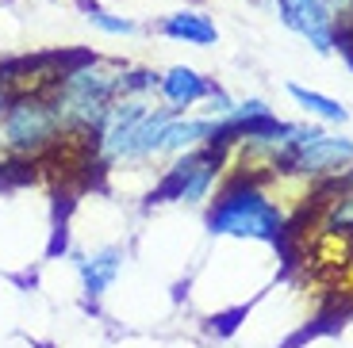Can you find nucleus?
I'll use <instances>...</instances> for the list:
<instances>
[{
    "label": "nucleus",
    "instance_id": "dca6fc26",
    "mask_svg": "<svg viewBox=\"0 0 353 348\" xmlns=\"http://www.w3.org/2000/svg\"><path fill=\"white\" fill-rule=\"evenodd\" d=\"M8 104H12V88L4 85V77H0V119H4V111H8Z\"/></svg>",
    "mask_w": 353,
    "mask_h": 348
},
{
    "label": "nucleus",
    "instance_id": "39448f33",
    "mask_svg": "<svg viewBox=\"0 0 353 348\" xmlns=\"http://www.w3.org/2000/svg\"><path fill=\"white\" fill-rule=\"evenodd\" d=\"M223 180V149L215 142L200 149L173 157V165L165 168L161 184L154 188V203H203L212 195V188Z\"/></svg>",
    "mask_w": 353,
    "mask_h": 348
},
{
    "label": "nucleus",
    "instance_id": "2eb2a0df",
    "mask_svg": "<svg viewBox=\"0 0 353 348\" xmlns=\"http://www.w3.org/2000/svg\"><path fill=\"white\" fill-rule=\"evenodd\" d=\"M158 77H161V73L142 69V65H123L119 96H154V92H158Z\"/></svg>",
    "mask_w": 353,
    "mask_h": 348
},
{
    "label": "nucleus",
    "instance_id": "ddd939ff",
    "mask_svg": "<svg viewBox=\"0 0 353 348\" xmlns=\"http://www.w3.org/2000/svg\"><path fill=\"white\" fill-rule=\"evenodd\" d=\"M81 12H85L88 23L97 27L100 35H108V39H127V35H134V31H139V23H134L131 16H119V12L100 8L97 0H81Z\"/></svg>",
    "mask_w": 353,
    "mask_h": 348
},
{
    "label": "nucleus",
    "instance_id": "423d86ee",
    "mask_svg": "<svg viewBox=\"0 0 353 348\" xmlns=\"http://www.w3.org/2000/svg\"><path fill=\"white\" fill-rule=\"evenodd\" d=\"M303 241V264L323 276L345 268L353 261V230L342 226H300Z\"/></svg>",
    "mask_w": 353,
    "mask_h": 348
},
{
    "label": "nucleus",
    "instance_id": "9b49d317",
    "mask_svg": "<svg viewBox=\"0 0 353 348\" xmlns=\"http://www.w3.org/2000/svg\"><path fill=\"white\" fill-rule=\"evenodd\" d=\"M119 268H123V249H115V245L88 252V257H77V276H81V287H85V295H88V298H100V295H104V291L115 283Z\"/></svg>",
    "mask_w": 353,
    "mask_h": 348
},
{
    "label": "nucleus",
    "instance_id": "f257e3e1",
    "mask_svg": "<svg viewBox=\"0 0 353 348\" xmlns=\"http://www.w3.org/2000/svg\"><path fill=\"white\" fill-rule=\"evenodd\" d=\"M119 77H123V65L112 58L65 61L62 77L46 92L54 111H58L62 134L92 138L100 131V122H104L108 107L119 100Z\"/></svg>",
    "mask_w": 353,
    "mask_h": 348
},
{
    "label": "nucleus",
    "instance_id": "1a4fd4ad",
    "mask_svg": "<svg viewBox=\"0 0 353 348\" xmlns=\"http://www.w3.org/2000/svg\"><path fill=\"white\" fill-rule=\"evenodd\" d=\"M158 35L173 39V43H185V46H215L219 43V27L200 8H176L158 19Z\"/></svg>",
    "mask_w": 353,
    "mask_h": 348
},
{
    "label": "nucleus",
    "instance_id": "4468645a",
    "mask_svg": "<svg viewBox=\"0 0 353 348\" xmlns=\"http://www.w3.org/2000/svg\"><path fill=\"white\" fill-rule=\"evenodd\" d=\"M327 19H330L338 50H350L353 46V0H327Z\"/></svg>",
    "mask_w": 353,
    "mask_h": 348
},
{
    "label": "nucleus",
    "instance_id": "f03ea898",
    "mask_svg": "<svg viewBox=\"0 0 353 348\" xmlns=\"http://www.w3.org/2000/svg\"><path fill=\"white\" fill-rule=\"evenodd\" d=\"M62 142V122L50 96H12L0 119V153L8 165H35Z\"/></svg>",
    "mask_w": 353,
    "mask_h": 348
},
{
    "label": "nucleus",
    "instance_id": "9d476101",
    "mask_svg": "<svg viewBox=\"0 0 353 348\" xmlns=\"http://www.w3.org/2000/svg\"><path fill=\"white\" fill-rule=\"evenodd\" d=\"M215 131L219 122L215 119H185V115H173L165 122V134H161V157H181L188 149H200L208 142H215Z\"/></svg>",
    "mask_w": 353,
    "mask_h": 348
},
{
    "label": "nucleus",
    "instance_id": "0eeeda50",
    "mask_svg": "<svg viewBox=\"0 0 353 348\" xmlns=\"http://www.w3.org/2000/svg\"><path fill=\"white\" fill-rule=\"evenodd\" d=\"M273 4L284 27L296 31L300 39H307V46H315L319 54H330L338 46L327 19V0H273Z\"/></svg>",
    "mask_w": 353,
    "mask_h": 348
},
{
    "label": "nucleus",
    "instance_id": "7ed1b4c3",
    "mask_svg": "<svg viewBox=\"0 0 353 348\" xmlns=\"http://www.w3.org/2000/svg\"><path fill=\"white\" fill-rule=\"evenodd\" d=\"M212 234H227V237H257V241H276L288 226V218L281 215L269 192L261 184L250 180H230L223 184L219 199H215L212 215H208Z\"/></svg>",
    "mask_w": 353,
    "mask_h": 348
},
{
    "label": "nucleus",
    "instance_id": "f8f14e48",
    "mask_svg": "<svg viewBox=\"0 0 353 348\" xmlns=\"http://www.w3.org/2000/svg\"><path fill=\"white\" fill-rule=\"evenodd\" d=\"M288 96L307 115H315V119H323V122H345L350 119V111H345L338 100L323 96V92H311V88H303V85H288Z\"/></svg>",
    "mask_w": 353,
    "mask_h": 348
},
{
    "label": "nucleus",
    "instance_id": "20e7f679",
    "mask_svg": "<svg viewBox=\"0 0 353 348\" xmlns=\"http://www.w3.org/2000/svg\"><path fill=\"white\" fill-rule=\"evenodd\" d=\"M353 165V138H338L319 127H296L284 122L276 134V168L300 173L311 180H334Z\"/></svg>",
    "mask_w": 353,
    "mask_h": 348
},
{
    "label": "nucleus",
    "instance_id": "6e6552de",
    "mask_svg": "<svg viewBox=\"0 0 353 348\" xmlns=\"http://www.w3.org/2000/svg\"><path fill=\"white\" fill-rule=\"evenodd\" d=\"M212 80L203 77V73H196L192 65H169L165 73L158 77V96L165 107H173L176 115L188 111V107H196L200 100L212 96Z\"/></svg>",
    "mask_w": 353,
    "mask_h": 348
}]
</instances>
